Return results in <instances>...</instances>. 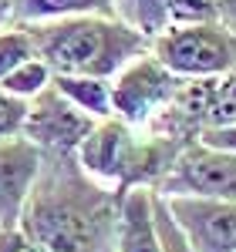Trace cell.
<instances>
[{"instance_id": "cell-10", "label": "cell", "mask_w": 236, "mask_h": 252, "mask_svg": "<svg viewBox=\"0 0 236 252\" xmlns=\"http://www.w3.org/2000/svg\"><path fill=\"white\" fill-rule=\"evenodd\" d=\"M115 252H158L152 189H128L118 195Z\"/></svg>"}, {"instance_id": "cell-11", "label": "cell", "mask_w": 236, "mask_h": 252, "mask_svg": "<svg viewBox=\"0 0 236 252\" xmlns=\"http://www.w3.org/2000/svg\"><path fill=\"white\" fill-rule=\"evenodd\" d=\"M95 14L115 17V0H10V24H47Z\"/></svg>"}, {"instance_id": "cell-3", "label": "cell", "mask_w": 236, "mask_h": 252, "mask_svg": "<svg viewBox=\"0 0 236 252\" xmlns=\"http://www.w3.org/2000/svg\"><path fill=\"white\" fill-rule=\"evenodd\" d=\"M149 54L182 81L223 78L230 67H236V34L219 20L165 27L149 40Z\"/></svg>"}, {"instance_id": "cell-12", "label": "cell", "mask_w": 236, "mask_h": 252, "mask_svg": "<svg viewBox=\"0 0 236 252\" xmlns=\"http://www.w3.org/2000/svg\"><path fill=\"white\" fill-rule=\"evenodd\" d=\"M51 84L68 97L78 111L91 118V121H105L115 118L112 111V81L108 78H75V74H54Z\"/></svg>"}, {"instance_id": "cell-13", "label": "cell", "mask_w": 236, "mask_h": 252, "mask_svg": "<svg viewBox=\"0 0 236 252\" xmlns=\"http://www.w3.org/2000/svg\"><path fill=\"white\" fill-rule=\"evenodd\" d=\"M115 17L152 40L165 31V0H115Z\"/></svg>"}, {"instance_id": "cell-7", "label": "cell", "mask_w": 236, "mask_h": 252, "mask_svg": "<svg viewBox=\"0 0 236 252\" xmlns=\"http://www.w3.org/2000/svg\"><path fill=\"white\" fill-rule=\"evenodd\" d=\"M98 121L78 111L68 97L51 84L44 94L27 101V118H24V138L38 148L44 158H64L75 155L78 145L88 138V131Z\"/></svg>"}, {"instance_id": "cell-4", "label": "cell", "mask_w": 236, "mask_h": 252, "mask_svg": "<svg viewBox=\"0 0 236 252\" xmlns=\"http://www.w3.org/2000/svg\"><path fill=\"white\" fill-rule=\"evenodd\" d=\"M152 192L162 198L236 202V155L202 141H189Z\"/></svg>"}, {"instance_id": "cell-2", "label": "cell", "mask_w": 236, "mask_h": 252, "mask_svg": "<svg viewBox=\"0 0 236 252\" xmlns=\"http://www.w3.org/2000/svg\"><path fill=\"white\" fill-rule=\"evenodd\" d=\"M51 74L75 78H115L118 71L149 51V40L118 17H68L47 24H24Z\"/></svg>"}, {"instance_id": "cell-5", "label": "cell", "mask_w": 236, "mask_h": 252, "mask_svg": "<svg viewBox=\"0 0 236 252\" xmlns=\"http://www.w3.org/2000/svg\"><path fill=\"white\" fill-rule=\"evenodd\" d=\"M176 74H169L149 51L128 61L115 78H112V111L118 121H125L128 128L145 131L156 121L179 88Z\"/></svg>"}, {"instance_id": "cell-9", "label": "cell", "mask_w": 236, "mask_h": 252, "mask_svg": "<svg viewBox=\"0 0 236 252\" xmlns=\"http://www.w3.org/2000/svg\"><path fill=\"white\" fill-rule=\"evenodd\" d=\"M44 155L24 135L0 141V229H14L24 219L31 192L40 178Z\"/></svg>"}, {"instance_id": "cell-8", "label": "cell", "mask_w": 236, "mask_h": 252, "mask_svg": "<svg viewBox=\"0 0 236 252\" xmlns=\"http://www.w3.org/2000/svg\"><path fill=\"white\" fill-rule=\"evenodd\" d=\"M193 252H236V202L165 198Z\"/></svg>"}, {"instance_id": "cell-15", "label": "cell", "mask_w": 236, "mask_h": 252, "mask_svg": "<svg viewBox=\"0 0 236 252\" xmlns=\"http://www.w3.org/2000/svg\"><path fill=\"white\" fill-rule=\"evenodd\" d=\"M31 58H38V54H34L31 31H27L24 24H7V27H0V81Z\"/></svg>"}, {"instance_id": "cell-16", "label": "cell", "mask_w": 236, "mask_h": 252, "mask_svg": "<svg viewBox=\"0 0 236 252\" xmlns=\"http://www.w3.org/2000/svg\"><path fill=\"white\" fill-rule=\"evenodd\" d=\"M152 212H156V232H158V252H193L189 239L182 235V229L176 225V219L169 212L165 198L152 192Z\"/></svg>"}, {"instance_id": "cell-20", "label": "cell", "mask_w": 236, "mask_h": 252, "mask_svg": "<svg viewBox=\"0 0 236 252\" xmlns=\"http://www.w3.org/2000/svg\"><path fill=\"white\" fill-rule=\"evenodd\" d=\"M0 252H38V246L27 239L20 225H14V229H0Z\"/></svg>"}, {"instance_id": "cell-1", "label": "cell", "mask_w": 236, "mask_h": 252, "mask_svg": "<svg viewBox=\"0 0 236 252\" xmlns=\"http://www.w3.org/2000/svg\"><path fill=\"white\" fill-rule=\"evenodd\" d=\"M118 195L78 168L75 155L44 158L20 229L38 252H115Z\"/></svg>"}, {"instance_id": "cell-17", "label": "cell", "mask_w": 236, "mask_h": 252, "mask_svg": "<svg viewBox=\"0 0 236 252\" xmlns=\"http://www.w3.org/2000/svg\"><path fill=\"white\" fill-rule=\"evenodd\" d=\"M216 10L209 0H165V27H186V24H209Z\"/></svg>"}, {"instance_id": "cell-19", "label": "cell", "mask_w": 236, "mask_h": 252, "mask_svg": "<svg viewBox=\"0 0 236 252\" xmlns=\"http://www.w3.org/2000/svg\"><path fill=\"white\" fill-rule=\"evenodd\" d=\"M202 145H213V148H223V152H233L236 155V125H226V128H206L199 135Z\"/></svg>"}, {"instance_id": "cell-14", "label": "cell", "mask_w": 236, "mask_h": 252, "mask_svg": "<svg viewBox=\"0 0 236 252\" xmlns=\"http://www.w3.org/2000/svg\"><path fill=\"white\" fill-rule=\"evenodd\" d=\"M51 67L44 64L40 58H31V61H24L20 67H14L7 78L0 81V88L7 91V94H14L20 97V101H34L38 94H44L47 88H51Z\"/></svg>"}, {"instance_id": "cell-6", "label": "cell", "mask_w": 236, "mask_h": 252, "mask_svg": "<svg viewBox=\"0 0 236 252\" xmlns=\"http://www.w3.org/2000/svg\"><path fill=\"white\" fill-rule=\"evenodd\" d=\"M138 141H142V135L135 128H128L118 118H105L78 145L75 161L91 182H98L101 189L121 195L128 189H135Z\"/></svg>"}, {"instance_id": "cell-18", "label": "cell", "mask_w": 236, "mask_h": 252, "mask_svg": "<svg viewBox=\"0 0 236 252\" xmlns=\"http://www.w3.org/2000/svg\"><path fill=\"white\" fill-rule=\"evenodd\" d=\"M24 118H27V101L7 94L0 88V141L24 135Z\"/></svg>"}, {"instance_id": "cell-21", "label": "cell", "mask_w": 236, "mask_h": 252, "mask_svg": "<svg viewBox=\"0 0 236 252\" xmlns=\"http://www.w3.org/2000/svg\"><path fill=\"white\" fill-rule=\"evenodd\" d=\"M10 24V0H0V27Z\"/></svg>"}]
</instances>
